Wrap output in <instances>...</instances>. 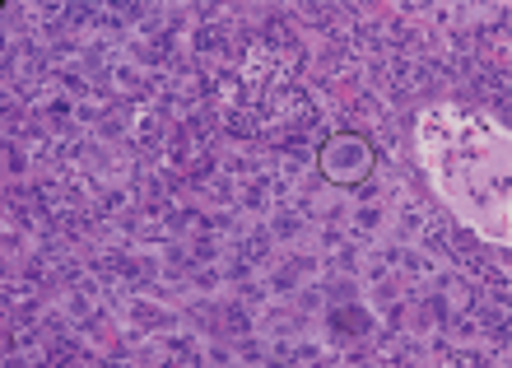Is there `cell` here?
<instances>
[{"mask_svg": "<svg viewBox=\"0 0 512 368\" xmlns=\"http://www.w3.org/2000/svg\"><path fill=\"white\" fill-rule=\"evenodd\" d=\"M322 178L336 182V187H359V182L373 173V164H378V154H373V145H368V136H354V131H340V136L326 140L322 150Z\"/></svg>", "mask_w": 512, "mask_h": 368, "instance_id": "1", "label": "cell"}]
</instances>
